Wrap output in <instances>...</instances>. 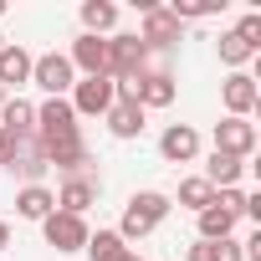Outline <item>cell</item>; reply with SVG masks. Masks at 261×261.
I'll list each match as a JSON object with an SVG mask.
<instances>
[{
    "mask_svg": "<svg viewBox=\"0 0 261 261\" xmlns=\"http://www.w3.org/2000/svg\"><path fill=\"white\" fill-rule=\"evenodd\" d=\"M67 62L82 67L87 77H108V41H102V36H77V46H72Z\"/></svg>",
    "mask_w": 261,
    "mask_h": 261,
    "instance_id": "cell-10",
    "label": "cell"
},
{
    "mask_svg": "<svg viewBox=\"0 0 261 261\" xmlns=\"http://www.w3.org/2000/svg\"><path fill=\"white\" fill-rule=\"evenodd\" d=\"M92 200H97V185H92V179H67V185H62V200H57V205H62L67 215H82V210H87Z\"/></svg>",
    "mask_w": 261,
    "mask_h": 261,
    "instance_id": "cell-19",
    "label": "cell"
},
{
    "mask_svg": "<svg viewBox=\"0 0 261 261\" xmlns=\"http://www.w3.org/2000/svg\"><path fill=\"white\" fill-rule=\"evenodd\" d=\"M118 21V11L108 6V0H87V6H82V26H87V36H97V31H108Z\"/></svg>",
    "mask_w": 261,
    "mask_h": 261,
    "instance_id": "cell-22",
    "label": "cell"
},
{
    "mask_svg": "<svg viewBox=\"0 0 261 261\" xmlns=\"http://www.w3.org/2000/svg\"><path fill=\"white\" fill-rule=\"evenodd\" d=\"M87 251H92V261H118L128 246H123L118 230H97V236H87Z\"/></svg>",
    "mask_w": 261,
    "mask_h": 261,
    "instance_id": "cell-21",
    "label": "cell"
},
{
    "mask_svg": "<svg viewBox=\"0 0 261 261\" xmlns=\"http://www.w3.org/2000/svg\"><path fill=\"white\" fill-rule=\"evenodd\" d=\"M72 87H77V92H72V113L97 118V113L113 108V77H82V82H72Z\"/></svg>",
    "mask_w": 261,
    "mask_h": 261,
    "instance_id": "cell-5",
    "label": "cell"
},
{
    "mask_svg": "<svg viewBox=\"0 0 261 261\" xmlns=\"http://www.w3.org/2000/svg\"><path fill=\"white\" fill-rule=\"evenodd\" d=\"M0 51H6V36H0Z\"/></svg>",
    "mask_w": 261,
    "mask_h": 261,
    "instance_id": "cell-32",
    "label": "cell"
},
{
    "mask_svg": "<svg viewBox=\"0 0 261 261\" xmlns=\"http://www.w3.org/2000/svg\"><path fill=\"white\" fill-rule=\"evenodd\" d=\"M236 36L251 46V51H261V16L251 11V16H241V26H236Z\"/></svg>",
    "mask_w": 261,
    "mask_h": 261,
    "instance_id": "cell-26",
    "label": "cell"
},
{
    "mask_svg": "<svg viewBox=\"0 0 261 261\" xmlns=\"http://www.w3.org/2000/svg\"><path fill=\"white\" fill-rule=\"evenodd\" d=\"M11 246V230H6V220H0V251H6Z\"/></svg>",
    "mask_w": 261,
    "mask_h": 261,
    "instance_id": "cell-29",
    "label": "cell"
},
{
    "mask_svg": "<svg viewBox=\"0 0 261 261\" xmlns=\"http://www.w3.org/2000/svg\"><path fill=\"white\" fill-rule=\"evenodd\" d=\"M0 102H6V87H0Z\"/></svg>",
    "mask_w": 261,
    "mask_h": 261,
    "instance_id": "cell-31",
    "label": "cell"
},
{
    "mask_svg": "<svg viewBox=\"0 0 261 261\" xmlns=\"http://www.w3.org/2000/svg\"><path fill=\"white\" fill-rule=\"evenodd\" d=\"M118 261H144V256H134V251H123V256H118Z\"/></svg>",
    "mask_w": 261,
    "mask_h": 261,
    "instance_id": "cell-30",
    "label": "cell"
},
{
    "mask_svg": "<svg viewBox=\"0 0 261 261\" xmlns=\"http://www.w3.org/2000/svg\"><path fill=\"white\" fill-rule=\"evenodd\" d=\"M236 220H241V215H230V210H220V205L210 200V205L200 210V241H230Z\"/></svg>",
    "mask_w": 261,
    "mask_h": 261,
    "instance_id": "cell-15",
    "label": "cell"
},
{
    "mask_svg": "<svg viewBox=\"0 0 261 261\" xmlns=\"http://www.w3.org/2000/svg\"><path fill=\"white\" fill-rule=\"evenodd\" d=\"M31 82H36V87H46L51 97H62V92L72 87V62H67L62 51H51V57H36V62H31Z\"/></svg>",
    "mask_w": 261,
    "mask_h": 261,
    "instance_id": "cell-7",
    "label": "cell"
},
{
    "mask_svg": "<svg viewBox=\"0 0 261 261\" xmlns=\"http://www.w3.org/2000/svg\"><path fill=\"white\" fill-rule=\"evenodd\" d=\"M215 11H220L215 0H174V6H169V16H174V21H185V16L195 21V16H215Z\"/></svg>",
    "mask_w": 261,
    "mask_h": 261,
    "instance_id": "cell-25",
    "label": "cell"
},
{
    "mask_svg": "<svg viewBox=\"0 0 261 261\" xmlns=\"http://www.w3.org/2000/svg\"><path fill=\"white\" fill-rule=\"evenodd\" d=\"M246 174V159H230V154H210V174H205V185L215 190H236V179Z\"/></svg>",
    "mask_w": 261,
    "mask_h": 261,
    "instance_id": "cell-18",
    "label": "cell"
},
{
    "mask_svg": "<svg viewBox=\"0 0 261 261\" xmlns=\"http://www.w3.org/2000/svg\"><path fill=\"white\" fill-rule=\"evenodd\" d=\"M36 149H41V159L46 164H62V169H77L82 164V134H77V113H72V102L67 97H51L46 108H36Z\"/></svg>",
    "mask_w": 261,
    "mask_h": 261,
    "instance_id": "cell-1",
    "label": "cell"
},
{
    "mask_svg": "<svg viewBox=\"0 0 261 261\" xmlns=\"http://www.w3.org/2000/svg\"><path fill=\"white\" fill-rule=\"evenodd\" d=\"M225 108H230V118H246L256 108V77H246V72L225 77Z\"/></svg>",
    "mask_w": 261,
    "mask_h": 261,
    "instance_id": "cell-14",
    "label": "cell"
},
{
    "mask_svg": "<svg viewBox=\"0 0 261 261\" xmlns=\"http://www.w3.org/2000/svg\"><path fill=\"white\" fill-rule=\"evenodd\" d=\"M108 128H113V139H139L144 134V108L139 102H113L108 108Z\"/></svg>",
    "mask_w": 261,
    "mask_h": 261,
    "instance_id": "cell-12",
    "label": "cell"
},
{
    "mask_svg": "<svg viewBox=\"0 0 261 261\" xmlns=\"http://www.w3.org/2000/svg\"><path fill=\"white\" fill-rule=\"evenodd\" d=\"M0 11H6V0H0Z\"/></svg>",
    "mask_w": 261,
    "mask_h": 261,
    "instance_id": "cell-33",
    "label": "cell"
},
{
    "mask_svg": "<svg viewBox=\"0 0 261 261\" xmlns=\"http://www.w3.org/2000/svg\"><path fill=\"white\" fill-rule=\"evenodd\" d=\"M144 62H149V46H144L139 36H113V41H108V77H113V82L144 77Z\"/></svg>",
    "mask_w": 261,
    "mask_h": 261,
    "instance_id": "cell-3",
    "label": "cell"
},
{
    "mask_svg": "<svg viewBox=\"0 0 261 261\" xmlns=\"http://www.w3.org/2000/svg\"><path fill=\"white\" fill-rule=\"evenodd\" d=\"M220 62H230V67H241V62H251V46L236 36V31H225L220 36Z\"/></svg>",
    "mask_w": 261,
    "mask_h": 261,
    "instance_id": "cell-24",
    "label": "cell"
},
{
    "mask_svg": "<svg viewBox=\"0 0 261 261\" xmlns=\"http://www.w3.org/2000/svg\"><path fill=\"white\" fill-rule=\"evenodd\" d=\"M256 149V128L246 118H225L215 123V154H230V159H246Z\"/></svg>",
    "mask_w": 261,
    "mask_h": 261,
    "instance_id": "cell-6",
    "label": "cell"
},
{
    "mask_svg": "<svg viewBox=\"0 0 261 261\" xmlns=\"http://www.w3.org/2000/svg\"><path fill=\"white\" fill-rule=\"evenodd\" d=\"M159 154H164L169 164H190V159L200 154V134H195V128H185V123H174V128H164Z\"/></svg>",
    "mask_w": 261,
    "mask_h": 261,
    "instance_id": "cell-9",
    "label": "cell"
},
{
    "mask_svg": "<svg viewBox=\"0 0 261 261\" xmlns=\"http://www.w3.org/2000/svg\"><path fill=\"white\" fill-rule=\"evenodd\" d=\"M16 210H21L26 220H46V215L57 210V195H51L46 185H26V190H21V200H16Z\"/></svg>",
    "mask_w": 261,
    "mask_h": 261,
    "instance_id": "cell-16",
    "label": "cell"
},
{
    "mask_svg": "<svg viewBox=\"0 0 261 261\" xmlns=\"http://www.w3.org/2000/svg\"><path fill=\"white\" fill-rule=\"evenodd\" d=\"M190 261H241V246L236 241H195Z\"/></svg>",
    "mask_w": 261,
    "mask_h": 261,
    "instance_id": "cell-20",
    "label": "cell"
},
{
    "mask_svg": "<svg viewBox=\"0 0 261 261\" xmlns=\"http://www.w3.org/2000/svg\"><path fill=\"white\" fill-rule=\"evenodd\" d=\"M21 82H31V57L21 46H6L0 51V87H21Z\"/></svg>",
    "mask_w": 261,
    "mask_h": 261,
    "instance_id": "cell-17",
    "label": "cell"
},
{
    "mask_svg": "<svg viewBox=\"0 0 261 261\" xmlns=\"http://www.w3.org/2000/svg\"><path fill=\"white\" fill-rule=\"evenodd\" d=\"M0 128H6L11 139H31V128H36V108L31 102H0Z\"/></svg>",
    "mask_w": 261,
    "mask_h": 261,
    "instance_id": "cell-13",
    "label": "cell"
},
{
    "mask_svg": "<svg viewBox=\"0 0 261 261\" xmlns=\"http://www.w3.org/2000/svg\"><path fill=\"white\" fill-rule=\"evenodd\" d=\"M11 159H16V139L6 134V128H0V164H6V169H11Z\"/></svg>",
    "mask_w": 261,
    "mask_h": 261,
    "instance_id": "cell-28",
    "label": "cell"
},
{
    "mask_svg": "<svg viewBox=\"0 0 261 261\" xmlns=\"http://www.w3.org/2000/svg\"><path fill=\"white\" fill-rule=\"evenodd\" d=\"M210 200H215V190H210L205 179H185V185H179V205H190V210H205Z\"/></svg>",
    "mask_w": 261,
    "mask_h": 261,
    "instance_id": "cell-23",
    "label": "cell"
},
{
    "mask_svg": "<svg viewBox=\"0 0 261 261\" xmlns=\"http://www.w3.org/2000/svg\"><path fill=\"white\" fill-rule=\"evenodd\" d=\"M134 87H139V108H169L174 102V77L169 72H144V77H134Z\"/></svg>",
    "mask_w": 261,
    "mask_h": 261,
    "instance_id": "cell-11",
    "label": "cell"
},
{
    "mask_svg": "<svg viewBox=\"0 0 261 261\" xmlns=\"http://www.w3.org/2000/svg\"><path fill=\"white\" fill-rule=\"evenodd\" d=\"M215 205H220V210H230V215H241V210H246V195H241V190H220V195H215Z\"/></svg>",
    "mask_w": 261,
    "mask_h": 261,
    "instance_id": "cell-27",
    "label": "cell"
},
{
    "mask_svg": "<svg viewBox=\"0 0 261 261\" xmlns=\"http://www.w3.org/2000/svg\"><path fill=\"white\" fill-rule=\"evenodd\" d=\"M41 230H46V246H57V251H82V246H87V225H82V215L51 210V215L41 220Z\"/></svg>",
    "mask_w": 261,
    "mask_h": 261,
    "instance_id": "cell-4",
    "label": "cell"
},
{
    "mask_svg": "<svg viewBox=\"0 0 261 261\" xmlns=\"http://www.w3.org/2000/svg\"><path fill=\"white\" fill-rule=\"evenodd\" d=\"M164 215H169V195H159V190H144V195H134V200H128L118 236H123V241H139V236H149V230H154Z\"/></svg>",
    "mask_w": 261,
    "mask_h": 261,
    "instance_id": "cell-2",
    "label": "cell"
},
{
    "mask_svg": "<svg viewBox=\"0 0 261 261\" xmlns=\"http://www.w3.org/2000/svg\"><path fill=\"white\" fill-rule=\"evenodd\" d=\"M139 41H144V46H174V41H179V21H174L164 6H149V11H144Z\"/></svg>",
    "mask_w": 261,
    "mask_h": 261,
    "instance_id": "cell-8",
    "label": "cell"
}]
</instances>
